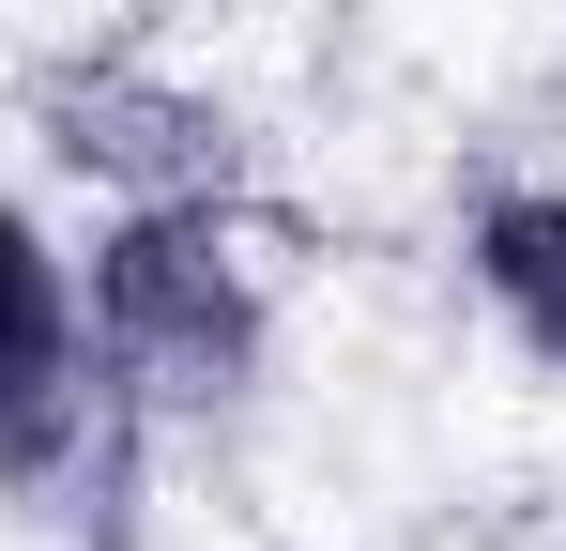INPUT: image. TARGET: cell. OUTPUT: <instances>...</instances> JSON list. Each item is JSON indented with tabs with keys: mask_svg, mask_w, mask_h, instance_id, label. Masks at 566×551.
Listing matches in <instances>:
<instances>
[{
	"mask_svg": "<svg viewBox=\"0 0 566 551\" xmlns=\"http://www.w3.org/2000/svg\"><path fill=\"white\" fill-rule=\"evenodd\" d=\"M460 276H474V306L566 383V184H490L474 230H460Z\"/></svg>",
	"mask_w": 566,
	"mask_h": 551,
	"instance_id": "3",
	"label": "cell"
},
{
	"mask_svg": "<svg viewBox=\"0 0 566 551\" xmlns=\"http://www.w3.org/2000/svg\"><path fill=\"white\" fill-rule=\"evenodd\" d=\"M138 429L107 414L93 383V322H77V261L62 230L0 184V475L62 521H93V490H123Z\"/></svg>",
	"mask_w": 566,
	"mask_h": 551,
	"instance_id": "2",
	"label": "cell"
},
{
	"mask_svg": "<svg viewBox=\"0 0 566 551\" xmlns=\"http://www.w3.org/2000/svg\"><path fill=\"white\" fill-rule=\"evenodd\" d=\"M77 322H93L107 414H123L138 445L245 414L261 367H276V276L245 246L230 184H214V199H107L93 261H77Z\"/></svg>",
	"mask_w": 566,
	"mask_h": 551,
	"instance_id": "1",
	"label": "cell"
}]
</instances>
